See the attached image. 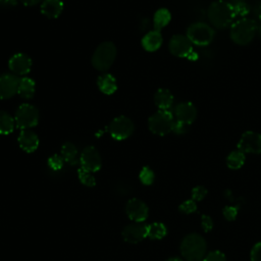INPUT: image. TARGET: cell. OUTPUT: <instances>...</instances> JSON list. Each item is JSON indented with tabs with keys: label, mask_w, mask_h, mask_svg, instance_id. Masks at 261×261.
<instances>
[{
	"label": "cell",
	"mask_w": 261,
	"mask_h": 261,
	"mask_svg": "<svg viewBox=\"0 0 261 261\" xmlns=\"http://www.w3.org/2000/svg\"><path fill=\"white\" fill-rule=\"evenodd\" d=\"M207 17L214 28L224 29L233 23L236 12L231 3L224 0H217L209 5Z\"/></svg>",
	"instance_id": "obj_1"
},
{
	"label": "cell",
	"mask_w": 261,
	"mask_h": 261,
	"mask_svg": "<svg viewBox=\"0 0 261 261\" xmlns=\"http://www.w3.org/2000/svg\"><path fill=\"white\" fill-rule=\"evenodd\" d=\"M206 241L198 233H190L180 244V253L186 261H203L206 256Z\"/></svg>",
	"instance_id": "obj_2"
},
{
	"label": "cell",
	"mask_w": 261,
	"mask_h": 261,
	"mask_svg": "<svg viewBox=\"0 0 261 261\" xmlns=\"http://www.w3.org/2000/svg\"><path fill=\"white\" fill-rule=\"evenodd\" d=\"M258 27L255 20L242 18L234 21L230 28V38L238 45H247L255 37Z\"/></svg>",
	"instance_id": "obj_3"
},
{
	"label": "cell",
	"mask_w": 261,
	"mask_h": 261,
	"mask_svg": "<svg viewBox=\"0 0 261 261\" xmlns=\"http://www.w3.org/2000/svg\"><path fill=\"white\" fill-rule=\"evenodd\" d=\"M116 57V47L112 42H103L95 50L92 56L93 66L100 71L107 70Z\"/></svg>",
	"instance_id": "obj_4"
},
{
	"label": "cell",
	"mask_w": 261,
	"mask_h": 261,
	"mask_svg": "<svg viewBox=\"0 0 261 261\" xmlns=\"http://www.w3.org/2000/svg\"><path fill=\"white\" fill-rule=\"evenodd\" d=\"M173 114L169 110H158L148 119L149 129L158 136H165L172 132L174 124Z\"/></svg>",
	"instance_id": "obj_5"
},
{
	"label": "cell",
	"mask_w": 261,
	"mask_h": 261,
	"mask_svg": "<svg viewBox=\"0 0 261 261\" xmlns=\"http://www.w3.org/2000/svg\"><path fill=\"white\" fill-rule=\"evenodd\" d=\"M187 37L193 45L207 46L214 38V31L205 22H194L188 28Z\"/></svg>",
	"instance_id": "obj_6"
},
{
	"label": "cell",
	"mask_w": 261,
	"mask_h": 261,
	"mask_svg": "<svg viewBox=\"0 0 261 261\" xmlns=\"http://www.w3.org/2000/svg\"><path fill=\"white\" fill-rule=\"evenodd\" d=\"M39 111L38 109L29 103L21 104L14 114L15 125L21 129H30L39 122Z\"/></svg>",
	"instance_id": "obj_7"
},
{
	"label": "cell",
	"mask_w": 261,
	"mask_h": 261,
	"mask_svg": "<svg viewBox=\"0 0 261 261\" xmlns=\"http://www.w3.org/2000/svg\"><path fill=\"white\" fill-rule=\"evenodd\" d=\"M168 49L172 55L177 57H184L190 60H194L197 58L193 51V44L187 36L174 35L169 40Z\"/></svg>",
	"instance_id": "obj_8"
},
{
	"label": "cell",
	"mask_w": 261,
	"mask_h": 261,
	"mask_svg": "<svg viewBox=\"0 0 261 261\" xmlns=\"http://www.w3.org/2000/svg\"><path fill=\"white\" fill-rule=\"evenodd\" d=\"M133 121L124 115H119L112 119L109 124V133L111 137L117 141L127 139L134 132Z\"/></svg>",
	"instance_id": "obj_9"
},
{
	"label": "cell",
	"mask_w": 261,
	"mask_h": 261,
	"mask_svg": "<svg viewBox=\"0 0 261 261\" xmlns=\"http://www.w3.org/2000/svg\"><path fill=\"white\" fill-rule=\"evenodd\" d=\"M238 150L243 153L261 154V134L252 130L245 132L238 143Z\"/></svg>",
	"instance_id": "obj_10"
},
{
	"label": "cell",
	"mask_w": 261,
	"mask_h": 261,
	"mask_svg": "<svg viewBox=\"0 0 261 261\" xmlns=\"http://www.w3.org/2000/svg\"><path fill=\"white\" fill-rule=\"evenodd\" d=\"M80 162L83 168L91 172L98 171L102 165L101 156L98 150L93 146H88L82 151V154L80 156Z\"/></svg>",
	"instance_id": "obj_11"
},
{
	"label": "cell",
	"mask_w": 261,
	"mask_h": 261,
	"mask_svg": "<svg viewBox=\"0 0 261 261\" xmlns=\"http://www.w3.org/2000/svg\"><path fill=\"white\" fill-rule=\"evenodd\" d=\"M125 212L130 220L135 222H144L149 214L148 206L140 199H129L125 206Z\"/></svg>",
	"instance_id": "obj_12"
},
{
	"label": "cell",
	"mask_w": 261,
	"mask_h": 261,
	"mask_svg": "<svg viewBox=\"0 0 261 261\" xmlns=\"http://www.w3.org/2000/svg\"><path fill=\"white\" fill-rule=\"evenodd\" d=\"M148 225L143 222H135L126 225L122 230V238L129 244H137L147 237Z\"/></svg>",
	"instance_id": "obj_13"
},
{
	"label": "cell",
	"mask_w": 261,
	"mask_h": 261,
	"mask_svg": "<svg viewBox=\"0 0 261 261\" xmlns=\"http://www.w3.org/2000/svg\"><path fill=\"white\" fill-rule=\"evenodd\" d=\"M9 69L18 75H24L30 72L32 67V59L24 53H15L8 61Z\"/></svg>",
	"instance_id": "obj_14"
},
{
	"label": "cell",
	"mask_w": 261,
	"mask_h": 261,
	"mask_svg": "<svg viewBox=\"0 0 261 261\" xmlns=\"http://www.w3.org/2000/svg\"><path fill=\"white\" fill-rule=\"evenodd\" d=\"M19 79L12 73L0 75V99H9L17 93Z\"/></svg>",
	"instance_id": "obj_15"
},
{
	"label": "cell",
	"mask_w": 261,
	"mask_h": 261,
	"mask_svg": "<svg viewBox=\"0 0 261 261\" xmlns=\"http://www.w3.org/2000/svg\"><path fill=\"white\" fill-rule=\"evenodd\" d=\"M174 115L177 121L190 125L197 117V109L191 102H181L174 107Z\"/></svg>",
	"instance_id": "obj_16"
},
{
	"label": "cell",
	"mask_w": 261,
	"mask_h": 261,
	"mask_svg": "<svg viewBox=\"0 0 261 261\" xmlns=\"http://www.w3.org/2000/svg\"><path fill=\"white\" fill-rule=\"evenodd\" d=\"M18 145L27 153H32L39 147V138L31 129H22L18 136Z\"/></svg>",
	"instance_id": "obj_17"
},
{
	"label": "cell",
	"mask_w": 261,
	"mask_h": 261,
	"mask_svg": "<svg viewBox=\"0 0 261 261\" xmlns=\"http://www.w3.org/2000/svg\"><path fill=\"white\" fill-rule=\"evenodd\" d=\"M63 10V2L61 0H43L41 4V12L48 18L58 17Z\"/></svg>",
	"instance_id": "obj_18"
},
{
	"label": "cell",
	"mask_w": 261,
	"mask_h": 261,
	"mask_svg": "<svg viewBox=\"0 0 261 261\" xmlns=\"http://www.w3.org/2000/svg\"><path fill=\"white\" fill-rule=\"evenodd\" d=\"M162 41H163V39H162V35H161L160 31L153 30V31H150L149 33H147L143 37L142 46L144 47L145 50H147L149 52H153L160 48Z\"/></svg>",
	"instance_id": "obj_19"
},
{
	"label": "cell",
	"mask_w": 261,
	"mask_h": 261,
	"mask_svg": "<svg viewBox=\"0 0 261 261\" xmlns=\"http://www.w3.org/2000/svg\"><path fill=\"white\" fill-rule=\"evenodd\" d=\"M155 105L159 110H169L173 103V96L167 89H159L154 95Z\"/></svg>",
	"instance_id": "obj_20"
},
{
	"label": "cell",
	"mask_w": 261,
	"mask_h": 261,
	"mask_svg": "<svg viewBox=\"0 0 261 261\" xmlns=\"http://www.w3.org/2000/svg\"><path fill=\"white\" fill-rule=\"evenodd\" d=\"M97 86L99 90L105 95H111L117 89L116 81L114 76L110 73H105L100 75L97 80Z\"/></svg>",
	"instance_id": "obj_21"
},
{
	"label": "cell",
	"mask_w": 261,
	"mask_h": 261,
	"mask_svg": "<svg viewBox=\"0 0 261 261\" xmlns=\"http://www.w3.org/2000/svg\"><path fill=\"white\" fill-rule=\"evenodd\" d=\"M35 82L28 77V76H24V77H21L19 79V83H18V89H17V94L23 98V99H32L34 97V94H35Z\"/></svg>",
	"instance_id": "obj_22"
},
{
	"label": "cell",
	"mask_w": 261,
	"mask_h": 261,
	"mask_svg": "<svg viewBox=\"0 0 261 261\" xmlns=\"http://www.w3.org/2000/svg\"><path fill=\"white\" fill-rule=\"evenodd\" d=\"M15 126L14 117L8 112L0 110V135H9Z\"/></svg>",
	"instance_id": "obj_23"
},
{
	"label": "cell",
	"mask_w": 261,
	"mask_h": 261,
	"mask_svg": "<svg viewBox=\"0 0 261 261\" xmlns=\"http://www.w3.org/2000/svg\"><path fill=\"white\" fill-rule=\"evenodd\" d=\"M171 19V14L166 8L158 9L153 16L154 28L157 31H160L162 28L167 25Z\"/></svg>",
	"instance_id": "obj_24"
},
{
	"label": "cell",
	"mask_w": 261,
	"mask_h": 261,
	"mask_svg": "<svg viewBox=\"0 0 261 261\" xmlns=\"http://www.w3.org/2000/svg\"><path fill=\"white\" fill-rule=\"evenodd\" d=\"M167 233L166 226L161 222H153L148 225L147 237L151 240H161Z\"/></svg>",
	"instance_id": "obj_25"
},
{
	"label": "cell",
	"mask_w": 261,
	"mask_h": 261,
	"mask_svg": "<svg viewBox=\"0 0 261 261\" xmlns=\"http://www.w3.org/2000/svg\"><path fill=\"white\" fill-rule=\"evenodd\" d=\"M245 159V153H243L240 150H236L228 154L226 158V165L230 169H239L244 165Z\"/></svg>",
	"instance_id": "obj_26"
},
{
	"label": "cell",
	"mask_w": 261,
	"mask_h": 261,
	"mask_svg": "<svg viewBox=\"0 0 261 261\" xmlns=\"http://www.w3.org/2000/svg\"><path fill=\"white\" fill-rule=\"evenodd\" d=\"M61 156L64 161L74 164L76 163V156H77V149L74 144L70 142H66L61 147Z\"/></svg>",
	"instance_id": "obj_27"
},
{
	"label": "cell",
	"mask_w": 261,
	"mask_h": 261,
	"mask_svg": "<svg viewBox=\"0 0 261 261\" xmlns=\"http://www.w3.org/2000/svg\"><path fill=\"white\" fill-rule=\"evenodd\" d=\"M77 175H79V179L81 180V182L83 185H85L87 187H94L96 185V179L91 171L81 167L77 170Z\"/></svg>",
	"instance_id": "obj_28"
},
{
	"label": "cell",
	"mask_w": 261,
	"mask_h": 261,
	"mask_svg": "<svg viewBox=\"0 0 261 261\" xmlns=\"http://www.w3.org/2000/svg\"><path fill=\"white\" fill-rule=\"evenodd\" d=\"M139 177H140V180H141L142 184L149 186V185H151L154 181L155 175H154V172H153V170L151 168H149L148 166H145L140 171Z\"/></svg>",
	"instance_id": "obj_29"
},
{
	"label": "cell",
	"mask_w": 261,
	"mask_h": 261,
	"mask_svg": "<svg viewBox=\"0 0 261 261\" xmlns=\"http://www.w3.org/2000/svg\"><path fill=\"white\" fill-rule=\"evenodd\" d=\"M63 161H64V159L62 158V156L54 154L51 157H49L48 165L51 169L57 171V170H60L63 167Z\"/></svg>",
	"instance_id": "obj_30"
},
{
	"label": "cell",
	"mask_w": 261,
	"mask_h": 261,
	"mask_svg": "<svg viewBox=\"0 0 261 261\" xmlns=\"http://www.w3.org/2000/svg\"><path fill=\"white\" fill-rule=\"evenodd\" d=\"M231 4L233 6V9H234V12H236V16H238V15L245 16V15L248 14L249 7H248V5L244 1L237 0L233 3H231Z\"/></svg>",
	"instance_id": "obj_31"
},
{
	"label": "cell",
	"mask_w": 261,
	"mask_h": 261,
	"mask_svg": "<svg viewBox=\"0 0 261 261\" xmlns=\"http://www.w3.org/2000/svg\"><path fill=\"white\" fill-rule=\"evenodd\" d=\"M179 210L182 212V213H186V214H191L193 212H195L197 210V204L196 202L191 199V200H187L185 202H182L180 205H179Z\"/></svg>",
	"instance_id": "obj_32"
},
{
	"label": "cell",
	"mask_w": 261,
	"mask_h": 261,
	"mask_svg": "<svg viewBox=\"0 0 261 261\" xmlns=\"http://www.w3.org/2000/svg\"><path fill=\"white\" fill-rule=\"evenodd\" d=\"M207 195V189L202 186H197L192 190V199L194 201H202Z\"/></svg>",
	"instance_id": "obj_33"
},
{
	"label": "cell",
	"mask_w": 261,
	"mask_h": 261,
	"mask_svg": "<svg viewBox=\"0 0 261 261\" xmlns=\"http://www.w3.org/2000/svg\"><path fill=\"white\" fill-rule=\"evenodd\" d=\"M203 261H226V258H225V255L220 252V251H213V252H210L208 253Z\"/></svg>",
	"instance_id": "obj_34"
},
{
	"label": "cell",
	"mask_w": 261,
	"mask_h": 261,
	"mask_svg": "<svg viewBox=\"0 0 261 261\" xmlns=\"http://www.w3.org/2000/svg\"><path fill=\"white\" fill-rule=\"evenodd\" d=\"M223 216L226 220L228 221H232L236 219L237 215H238V208L233 207V206H226L223 208L222 210Z\"/></svg>",
	"instance_id": "obj_35"
},
{
	"label": "cell",
	"mask_w": 261,
	"mask_h": 261,
	"mask_svg": "<svg viewBox=\"0 0 261 261\" xmlns=\"http://www.w3.org/2000/svg\"><path fill=\"white\" fill-rule=\"evenodd\" d=\"M201 225L205 232H209L213 228V221L210 216L202 215L201 216Z\"/></svg>",
	"instance_id": "obj_36"
},
{
	"label": "cell",
	"mask_w": 261,
	"mask_h": 261,
	"mask_svg": "<svg viewBox=\"0 0 261 261\" xmlns=\"http://www.w3.org/2000/svg\"><path fill=\"white\" fill-rule=\"evenodd\" d=\"M251 261H261V242L255 244L252 248Z\"/></svg>",
	"instance_id": "obj_37"
},
{
	"label": "cell",
	"mask_w": 261,
	"mask_h": 261,
	"mask_svg": "<svg viewBox=\"0 0 261 261\" xmlns=\"http://www.w3.org/2000/svg\"><path fill=\"white\" fill-rule=\"evenodd\" d=\"M188 126L189 125H187V124H185L180 121L175 120L174 124H173V127H172V132L175 133L176 135H182L188 130Z\"/></svg>",
	"instance_id": "obj_38"
},
{
	"label": "cell",
	"mask_w": 261,
	"mask_h": 261,
	"mask_svg": "<svg viewBox=\"0 0 261 261\" xmlns=\"http://www.w3.org/2000/svg\"><path fill=\"white\" fill-rule=\"evenodd\" d=\"M23 5L25 6H33V5H36L38 3H40L41 1L43 0H19Z\"/></svg>",
	"instance_id": "obj_39"
},
{
	"label": "cell",
	"mask_w": 261,
	"mask_h": 261,
	"mask_svg": "<svg viewBox=\"0 0 261 261\" xmlns=\"http://www.w3.org/2000/svg\"><path fill=\"white\" fill-rule=\"evenodd\" d=\"M16 0H0V5L2 6H14Z\"/></svg>",
	"instance_id": "obj_40"
},
{
	"label": "cell",
	"mask_w": 261,
	"mask_h": 261,
	"mask_svg": "<svg viewBox=\"0 0 261 261\" xmlns=\"http://www.w3.org/2000/svg\"><path fill=\"white\" fill-rule=\"evenodd\" d=\"M166 261H184V260H182V259H179V258H177V257H172V258L167 259Z\"/></svg>",
	"instance_id": "obj_41"
}]
</instances>
